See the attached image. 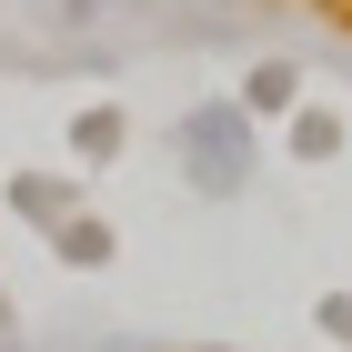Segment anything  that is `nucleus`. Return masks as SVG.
Segmentation results:
<instances>
[{
	"mask_svg": "<svg viewBox=\"0 0 352 352\" xmlns=\"http://www.w3.org/2000/svg\"><path fill=\"white\" fill-rule=\"evenodd\" d=\"M252 162H262V131H252L242 101H191V111H182V182H191V191L232 201V191L252 182Z\"/></svg>",
	"mask_w": 352,
	"mask_h": 352,
	"instance_id": "nucleus-1",
	"label": "nucleus"
},
{
	"mask_svg": "<svg viewBox=\"0 0 352 352\" xmlns=\"http://www.w3.org/2000/svg\"><path fill=\"white\" fill-rule=\"evenodd\" d=\"M232 101H242L252 121H262V111H302V71H292V60H252Z\"/></svg>",
	"mask_w": 352,
	"mask_h": 352,
	"instance_id": "nucleus-2",
	"label": "nucleus"
},
{
	"mask_svg": "<svg viewBox=\"0 0 352 352\" xmlns=\"http://www.w3.org/2000/svg\"><path fill=\"white\" fill-rule=\"evenodd\" d=\"M51 252H60V262H71V272H101V262H111V221L71 212V221H60V232H51Z\"/></svg>",
	"mask_w": 352,
	"mask_h": 352,
	"instance_id": "nucleus-3",
	"label": "nucleus"
},
{
	"mask_svg": "<svg viewBox=\"0 0 352 352\" xmlns=\"http://www.w3.org/2000/svg\"><path fill=\"white\" fill-rule=\"evenodd\" d=\"M71 151H81V162H111V151H121V111H111V101H91L81 121H71Z\"/></svg>",
	"mask_w": 352,
	"mask_h": 352,
	"instance_id": "nucleus-4",
	"label": "nucleus"
},
{
	"mask_svg": "<svg viewBox=\"0 0 352 352\" xmlns=\"http://www.w3.org/2000/svg\"><path fill=\"white\" fill-rule=\"evenodd\" d=\"M292 151L302 162H332V151H342V121H332V111H292Z\"/></svg>",
	"mask_w": 352,
	"mask_h": 352,
	"instance_id": "nucleus-5",
	"label": "nucleus"
},
{
	"mask_svg": "<svg viewBox=\"0 0 352 352\" xmlns=\"http://www.w3.org/2000/svg\"><path fill=\"white\" fill-rule=\"evenodd\" d=\"M10 201H21L30 221H51V232H60V221H71V212H60V191L41 182V171H21V182H10Z\"/></svg>",
	"mask_w": 352,
	"mask_h": 352,
	"instance_id": "nucleus-6",
	"label": "nucleus"
},
{
	"mask_svg": "<svg viewBox=\"0 0 352 352\" xmlns=\"http://www.w3.org/2000/svg\"><path fill=\"white\" fill-rule=\"evenodd\" d=\"M312 312H322V332H332V342H352V292H322Z\"/></svg>",
	"mask_w": 352,
	"mask_h": 352,
	"instance_id": "nucleus-7",
	"label": "nucleus"
},
{
	"mask_svg": "<svg viewBox=\"0 0 352 352\" xmlns=\"http://www.w3.org/2000/svg\"><path fill=\"white\" fill-rule=\"evenodd\" d=\"M0 352H10V342H0Z\"/></svg>",
	"mask_w": 352,
	"mask_h": 352,
	"instance_id": "nucleus-8",
	"label": "nucleus"
}]
</instances>
